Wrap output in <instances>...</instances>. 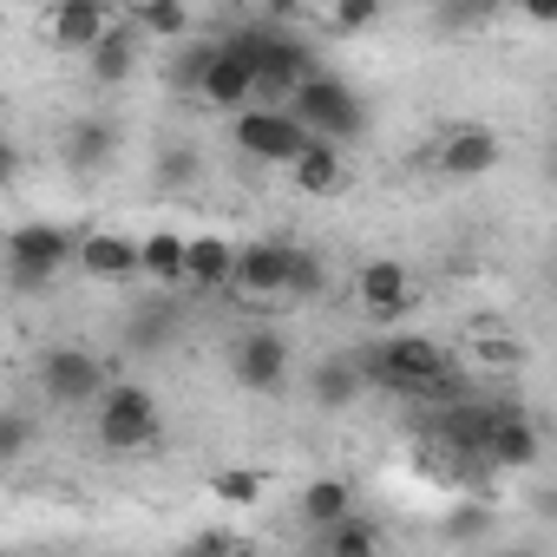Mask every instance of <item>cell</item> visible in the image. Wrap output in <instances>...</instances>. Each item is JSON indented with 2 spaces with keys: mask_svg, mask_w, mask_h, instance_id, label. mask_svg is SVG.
I'll return each mask as SVG.
<instances>
[{
  "mask_svg": "<svg viewBox=\"0 0 557 557\" xmlns=\"http://www.w3.org/2000/svg\"><path fill=\"white\" fill-rule=\"evenodd\" d=\"M505 557H537V550H505Z\"/></svg>",
  "mask_w": 557,
  "mask_h": 557,
  "instance_id": "f546056e",
  "label": "cell"
},
{
  "mask_svg": "<svg viewBox=\"0 0 557 557\" xmlns=\"http://www.w3.org/2000/svg\"><path fill=\"white\" fill-rule=\"evenodd\" d=\"M315 21H322V27H335V34H361V27H374V21H381V8H315Z\"/></svg>",
  "mask_w": 557,
  "mask_h": 557,
  "instance_id": "4316f807",
  "label": "cell"
},
{
  "mask_svg": "<svg viewBox=\"0 0 557 557\" xmlns=\"http://www.w3.org/2000/svg\"><path fill=\"white\" fill-rule=\"evenodd\" d=\"M355 296H361L368 315L394 322V315H407V302H413V275H407V262H394V256H368V262L355 269Z\"/></svg>",
  "mask_w": 557,
  "mask_h": 557,
  "instance_id": "30bf717a",
  "label": "cell"
},
{
  "mask_svg": "<svg viewBox=\"0 0 557 557\" xmlns=\"http://www.w3.org/2000/svg\"><path fill=\"white\" fill-rule=\"evenodd\" d=\"M138 256H145V275L151 283H190V236H177V230H151L145 243H138Z\"/></svg>",
  "mask_w": 557,
  "mask_h": 557,
  "instance_id": "ac0fdd59",
  "label": "cell"
},
{
  "mask_svg": "<svg viewBox=\"0 0 557 557\" xmlns=\"http://www.w3.org/2000/svg\"><path fill=\"white\" fill-rule=\"evenodd\" d=\"M466 361H472V368H492V374H511V368H524L531 355H524V342H505V335H472V342H466Z\"/></svg>",
  "mask_w": 557,
  "mask_h": 557,
  "instance_id": "603a6c76",
  "label": "cell"
},
{
  "mask_svg": "<svg viewBox=\"0 0 557 557\" xmlns=\"http://www.w3.org/2000/svg\"><path fill=\"white\" fill-rule=\"evenodd\" d=\"M73 269L92 275V283H125V275H145V256H138L132 236L92 230V236H79V262H73Z\"/></svg>",
  "mask_w": 557,
  "mask_h": 557,
  "instance_id": "4fadbf2b",
  "label": "cell"
},
{
  "mask_svg": "<svg viewBox=\"0 0 557 557\" xmlns=\"http://www.w3.org/2000/svg\"><path fill=\"white\" fill-rule=\"evenodd\" d=\"M296 269H302V249L275 243V236H256L236 256V283L230 289L249 296V302H275V296H296Z\"/></svg>",
  "mask_w": 557,
  "mask_h": 557,
  "instance_id": "ba28073f",
  "label": "cell"
},
{
  "mask_svg": "<svg viewBox=\"0 0 557 557\" xmlns=\"http://www.w3.org/2000/svg\"><path fill=\"white\" fill-rule=\"evenodd\" d=\"M289 112H296V119L309 125V138H322V145H348V138L368 132V106H361V92H355L342 73H329V66L296 92Z\"/></svg>",
  "mask_w": 557,
  "mask_h": 557,
  "instance_id": "7a4b0ae2",
  "label": "cell"
},
{
  "mask_svg": "<svg viewBox=\"0 0 557 557\" xmlns=\"http://www.w3.org/2000/svg\"><path fill=\"white\" fill-rule=\"evenodd\" d=\"M309 289H322V262L315 256H302V269H296V296H309Z\"/></svg>",
  "mask_w": 557,
  "mask_h": 557,
  "instance_id": "83f0119b",
  "label": "cell"
},
{
  "mask_svg": "<svg viewBox=\"0 0 557 557\" xmlns=\"http://www.w3.org/2000/svg\"><path fill=\"white\" fill-rule=\"evenodd\" d=\"M112 151H119V125H112V119H79V125H73V138H66V158H73L79 171L106 164Z\"/></svg>",
  "mask_w": 557,
  "mask_h": 557,
  "instance_id": "44dd1931",
  "label": "cell"
},
{
  "mask_svg": "<svg viewBox=\"0 0 557 557\" xmlns=\"http://www.w3.org/2000/svg\"><path fill=\"white\" fill-rule=\"evenodd\" d=\"M177 557H236V537L223 531V524H203L197 537H184V550Z\"/></svg>",
  "mask_w": 557,
  "mask_h": 557,
  "instance_id": "484cf974",
  "label": "cell"
},
{
  "mask_svg": "<svg viewBox=\"0 0 557 557\" xmlns=\"http://www.w3.org/2000/svg\"><path fill=\"white\" fill-rule=\"evenodd\" d=\"M21 453H27V420L14 413V420H8V459H21Z\"/></svg>",
  "mask_w": 557,
  "mask_h": 557,
  "instance_id": "f1b7e54d",
  "label": "cell"
},
{
  "mask_svg": "<svg viewBox=\"0 0 557 557\" xmlns=\"http://www.w3.org/2000/svg\"><path fill=\"white\" fill-rule=\"evenodd\" d=\"M361 387H368V368H355V361H322V368L309 374V394H315V407H348Z\"/></svg>",
  "mask_w": 557,
  "mask_h": 557,
  "instance_id": "ffe728a7",
  "label": "cell"
},
{
  "mask_svg": "<svg viewBox=\"0 0 557 557\" xmlns=\"http://www.w3.org/2000/svg\"><path fill=\"white\" fill-rule=\"evenodd\" d=\"M119 21H125V14H119V8H106V0H66V8H53V14H47V40H53V47H66V53H92Z\"/></svg>",
  "mask_w": 557,
  "mask_h": 557,
  "instance_id": "8fae6325",
  "label": "cell"
},
{
  "mask_svg": "<svg viewBox=\"0 0 557 557\" xmlns=\"http://www.w3.org/2000/svg\"><path fill=\"white\" fill-rule=\"evenodd\" d=\"M348 518H361V511H355V485L335 479V472H315V479L302 485V524H315V531L329 537V531H342Z\"/></svg>",
  "mask_w": 557,
  "mask_h": 557,
  "instance_id": "5bb4252c",
  "label": "cell"
},
{
  "mask_svg": "<svg viewBox=\"0 0 557 557\" xmlns=\"http://www.w3.org/2000/svg\"><path fill=\"white\" fill-rule=\"evenodd\" d=\"M230 138H236V151L243 158H262V164H296L315 138H309V125L289 112V106H249L243 119H230Z\"/></svg>",
  "mask_w": 557,
  "mask_h": 557,
  "instance_id": "277c9868",
  "label": "cell"
},
{
  "mask_svg": "<svg viewBox=\"0 0 557 557\" xmlns=\"http://www.w3.org/2000/svg\"><path fill=\"white\" fill-rule=\"evenodd\" d=\"M190 92L210 106V112H230L243 119L256 106V66L243 53H230L223 40H210L203 53H190Z\"/></svg>",
  "mask_w": 557,
  "mask_h": 557,
  "instance_id": "5b68a950",
  "label": "cell"
},
{
  "mask_svg": "<svg viewBox=\"0 0 557 557\" xmlns=\"http://www.w3.org/2000/svg\"><path fill=\"white\" fill-rule=\"evenodd\" d=\"M106 387H112V374L92 348H47L40 355V394L53 407H99Z\"/></svg>",
  "mask_w": 557,
  "mask_h": 557,
  "instance_id": "52a82bcc",
  "label": "cell"
},
{
  "mask_svg": "<svg viewBox=\"0 0 557 557\" xmlns=\"http://www.w3.org/2000/svg\"><path fill=\"white\" fill-rule=\"evenodd\" d=\"M210 492H216L223 505L249 511V505H262V472H249V466H230V472H216V479H210Z\"/></svg>",
  "mask_w": 557,
  "mask_h": 557,
  "instance_id": "d4e9b609",
  "label": "cell"
},
{
  "mask_svg": "<svg viewBox=\"0 0 557 557\" xmlns=\"http://www.w3.org/2000/svg\"><path fill=\"white\" fill-rule=\"evenodd\" d=\"M132 66H138V27H132V21H119V27L86 53V73H92V86H125V79H132Z\"/></svg>",
  "mask_w": 557,
  "mask_h": 557,
  "instance_id": "e0dca14e",
  "label": "cell"
},
{
  "mask_svg": "<svg viewBox=\"0 0 557 557\" xmlns=\"http://www.w3.org/2000/svg\"><path fill=\"white\" fill-rule=\"evenodd\" d=\"M66 262H79V236L73 230H60V223H14V236H8V275H14L21 289L53 283Z\"/></svg>",
  "mask_w": 557,
  "mask_h": 557,
  "instance_id": "8992f818",
  "label": "cell"
},
{
  "mask_svg": "<svg viewBox=\"0 0 557 557\" xmlns=\"http://www.w3.org/2000/svg\"><path fill=\"white\" fill-rule=\"evenodd\" d=\"M236 243L230 236H190V283L197 289H230L236 283Z\"/></svg>",
  "mask_w": 557,
  "mask_h": 557,
  "instance_id": "d6986e66",
  "label": "cell"
},
{
  "mask_svg": "<svg viewBox=\"0 0 557 557\" xmlns=\"http://www.w3.org/2000/svg\"><path fill=\"white\" fill-rule=\"evenodd\" d=\"M361 368L394 394H453V355L433 335H387Z\"/></svg>",
  "mask_w": 557,
  "mask_h": 557,
  "instance_id": "6da1fadb",
  "label": "cell"
},
{
  "mask_svg": "<svg viewBox=\"0 0 557 557\" xmlns=\"http://www.w3.org/2000/svg\"><path fill=\"white\" fill-rule=\"evenodd\" d=\"M322 557H381V524L348 518L342 531H329V537H322Z\"/></svg>",
  "mask_w": 557,
  "mask_h": 557,
  "instance_id": "cb8c5ba5",
  "label": "cell"
},
{
  "mask_svg": "<svg viewBox=\"0 0 557 557\" xmlns=\"http://www.w3.org/2000/svg\"><path fill=\"white\" fill-rule=\"evenodd\" d=\"M125 21L138 27V40H184L190 34V8H177V0H145Z\"/></svg>",
  "mask_w": 557,
  "mask_h": 557,
  "instance_id": "7402d4cb",
  "label": "cell"
},
{
  "mask_svg": "<svg viewBox=\"0 0 557 557\" xmlns=\"http://www.w3.org/2000/svg\"><path fill=\"white\" fill-rule=\"evenodd\" d=\"M550 184H557V151H550Z\"/></svg>",
  "mask_w": 557,
  "mask_h": 557,
  "instance_id": "4dcf8cb0",
  "label": "cell"
},
{
  "mask_svg": "<svg viewBox=\"0 0 557 557\" xmlns=\"http://www.w3.org/2000/svg\"><path fill=\"white\" fill-rule=\"evenodd\" d=\"M289 184L302 190V197H335L342 184H348V158H342V145H309L296 164H289Z\"/></svg>",
  "mask_w": 557,
  "mask_h": 557,
  "instance_id": "2e32d148",
  "label": "cell"
},
{
  "mask_svg": "<svg viewBox=\"0 0 557 557\" xmlns=\"http://www.w3.org/2000/svg\"><path fill=\"white\" fill-rule=\"evenodd\" d=\"M158 426H164V413H158V394L145 381H112L106 400L92 407V433L106 453H138L158 440Z\"/></svg>",
  "mask_w": 557,
  "mask_h": 557,
  "instance_id": "3957f363",
  "label": "cell"
},
{
  "mask_svg": "<svg viewBox=\"0 0 557 557\" xmlns=\"http://www.w3.org/2000/svg\"><path fill=\"white\" fill-rule=\"evenodd\" d=\"M537 426L524 420V413H498V426H492V446H485V466H498V472H531L537 466Z\"/></svg>",
  "mask_w": 557,
  "mask_h": 557,
  "instance_id": "9a60e30c",
  "label": "cell"
},
{
  "mask_svg": "<svg viewBox=\"0 0 557 557\" xmlns=\"http://www.w3.org/2000/svg\"><path fill=\"white\" fill-rule=\"evenodd\" d=\"M230 374L249 394H275V387L289 381V342H283V329H243L230 342Z\"/></svg>",
  "mask_w": 557,
  "mask_h": 557,
  "instance_id": "9c48e42d",
  "label": "cell"
},
{
  "mask_svg": "<svg viewBox=\"0 0 557 557\" xmlns=\"http://www.w3.org/2000/svg\"><path fill=\"white\" fill-rule=\"evenodd\" d=\"M498 158H505V145H498L492 125H453V132L433 145V164H440L446 177H485V171H498Z\"/></svg>",
  "mask_w": 557,
  "mask_h": 557,
  "instance_id": "7c38bea8",
  "label": "cell"
}]
</instances>
